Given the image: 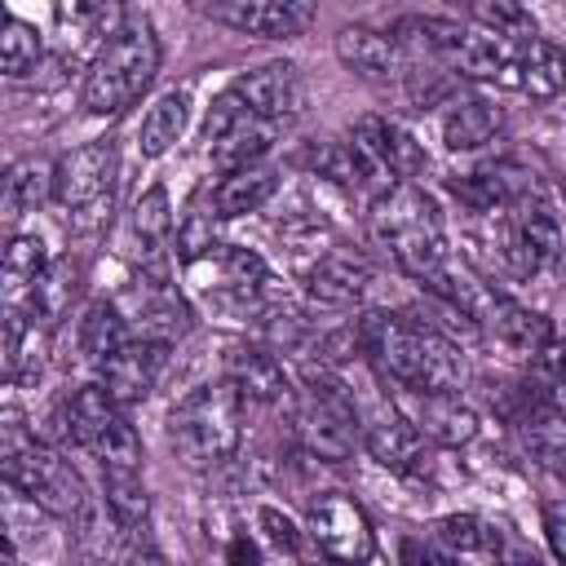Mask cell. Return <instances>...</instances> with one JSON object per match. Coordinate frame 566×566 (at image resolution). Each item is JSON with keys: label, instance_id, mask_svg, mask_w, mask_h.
<instances>
[{"label": "cell", "instance_id": "1", "mask_svg": "<svg viewBox=\"0 0 566 566\" xmlns=\"http://www.w3.org/2000/svg\"><path fill=\"white\" fill-rule=\"evenodd\" d=\"M358 332H363V354L402 394H460L464 354L438 323L416 314H367Z\"/></svg>", "mask_w": 566, "mask_h": 566}, {"label": "cell", "instance_id": "2", "mask_svg": "<svg viewBox=\"0 0 566 566\" xmlns=\"http://www.w3.org/2000/svg\"><path fill=\"white\" fill-rule=\"evenodd\" d=\"M367 226H371V239L398 261V270L420 283H429L451 261L438 203L416 181H398L385 195H376Z\"/></svg>", "mask_w": 566, "mask_h": 566}, {"label": "cell", "instance_id": "3", "mask_svg": "<svg viewBox=\"0 0 566 566\" xmlns=\"http://www.w3.org/2000/svg\"><path fill=\"white\" fill-rule=\"evenodd\" d=\"M159 71V35L146 18H124L97 49L84 75V111L88 115H124Z\"/></svg>", "mask_w": 566, "mask_h": 566}, {"label": "cell", "instance_id": "4", "mask_svg": "<svg viewBox=\"0 0 566 566\" xmlns=\"http://www.w3.org/2000/svg\"><path fill=\"white\" fill-rule=\"evenodd\" d=\"M243 438V398L230 380L190 389L168 416V442L181 464L217 469L239 451Z\"/></svg>", "mask_w": 566, "mask_h": 566}, {"label": "cell", "instance_id": "5", "mask_svg": "<svg viewBox=\"0 0 566 566\" xmlns=\"http://www.w3.org/2000/svg\"><path fill=\"white\" fill-rule=\"evenodd\" d=\"M4 482H9V491L27 495L35 509H44L53 517H84L88 513L84 478L71 469V460H62L57 451L27 438L13 407L4 411Z\"/></svg>", "mask_w": 566, "mask_h": 566}, {"label": "cell", "instance_id": "6", "mask_svg": "<svg viewBox=\"0 0 566 566\" xmlns=\"http://www.w3.org/2000/svg\"><path fill=\"white\" fill-rule=\"evenodd\" d=\"M292 424H296V438L310 455L327 460V464H340L354 455V447L363 442V424H358V411H354V398L340 380L332 376H310L305 389L296 394L292 402Z\"/></svg>", "mask_w": 566, "mask_h": 566}, {"label": "cell", "instance_id": "7", "mask_svg": "<svg viewBox=\"0 0 566 566\" xmlns=\"http://www.w3.org/2000/svg\"><path fill=\"white\" fill-rule=\"evenodd\" d=\"M566 248V230H562V217L548 199H522L513 203L509 212H500V252L509 261L513 274L531 279V274H544Z\"/></svg>", "mask_w": 566, "mask_h": 566}, {"label": "cell", "instance_id": "8", "mask_svg": "<svg viewBox=\"0 0 566 566\" xmlns=\"http://www.w3.org/2000/svg\"><path fill=\"white\" fill-rule=\"evenodd\" d=\"M274 133L279 124L252 115L234 88H226L212 106H208V119H203V142H208V155L221 172H239V168H252L265 159V150L274 146Z\"/></svg>", "mask_w": 566, "mask_h": 566}, {"label": "cell", "instance_id": "9", "mask_svg": "<svg viewBox=\"0 0 566 566\" xmlns=\"http://www.w3.org/2000/svg\"><path fill=\"white\" fill-rule=\"evenodd\" d=\"M115 305H119V314L128 318L133 340H159V345H172V340L186 336V327H190L186 301H181L177 287L168 283V270H164V265H146V270H137V283H133Z\"/></svg>", "mask_w": 566, "mask_h": 566}, {"label": "cell", "instance_id": "10", "mask_svg": "<svg viewBox=\"0 0 566 566\" xmlns=\"http://www.w3.org/2000/svg\"><path fill=\"white\" fill-rule=\"evenodd\" d=\"M115 172H119V159H115V142H88L71 155H62L53 164V199L84 217V212H97L102 203L111 208V195H115Z\"/></svg>", "mask_w": 566, "mask_h": 566}, {"label": "cell", "instance_id": "11", "mask_svg": "<svg viewBox=\"0 0 566 566\" xmlns=\"http://www.w3.org/2000/svg\"><path fill=\"white\" fill-rule=\"evenodd\" d=\"M310 539L327 553V562H345V566H363L376 553V535L363 504L340 491H323L310 504Z\"/></svg>", "mask_w": 566, "mask_h": 566}, {"label": "cell", "instance_id": "12", "mask_svg": "<svg viewBox=\"0 0 566 566\" xmlns=\"http://www.w3.org/2000/svg\"><path fill=\"white\" fill-rule=\"evenodd\" d=\"M199 13L239 35H261V40H296L318 18V9L305 0H217L203 4Z\"/></svg>", "mask_w": 566, "mask_h": 566}, {"label": "cell", "instance_id": "13", "mask_svg": "<svg viewBox=\"0 0 566 566\" xmlns=\"http://www.w3.org/2000/svg\"><path fill=\"white\" fill-rule=\"evenodd\" d=\"M363 447L394 473H416L424 464V433L407 420V411L389 398H376L363 416Z\"/></svg>", "mask_w": 566, "mask_h": 566}, {"label": "cell", "instance_id": "14", "mask_svg": "<svg viewBox=\"0 0 566 566\" xmlns=\"http://www.w3.org/2000/svg\"><path fill=\"white\" fill-rule=\"evenodd\" d=\"M451 195L473 208V212H509L513 203L535 195V172L522 168L517 159H495V164H478L460 177H451Z\"/></svg>", "mask_w": 566, "mask_h": 566}, {"label": "cell", "instance_id": "15", "mask_svg": "<svg viewBox=\"0 0 566 566\" xmlns=\"http://www.w3.org/2000/svg\"><path fill=\"white\" fill-rule=\"evenodd\" d=\"M164 363H168V345H159V340H128L119 354H111L97 367V385L111 394L115 407H137L159 385Z\"/></svg>", "mask_w": 566, "mask_h": 566}, {"label": "cell", "instance_id": "16", "mask_svg": "<svg viewBox=\"0 0 566 566\" xmlns=\"http://www.w3.org/2000/svg\"><path fill=\"white\" fill-rule=\"evenodd\" d=\"M230 88L239 93V102L252 115H261L270 124H283V119L301 115V106H305V80L292 62H265L256 71H243Z\"/></svg>", "mask_w": 566, "mask_h": 566}, {"label": "cell", "instance_id": "17", "mask_svg": "<svg viewBox=\"0 0 566 566\" xmlns=\"http://www.w3.org/2000/svg\"><path fill=\"white\" fill-rule=\"evenodd\" d=\"M407 411V420L442 447H464L478 438V411L460 398V394H402L398 402Z\"/></svg>", "mask_w": 566, "mask_h": 566}, {"label": "cell", "instance_id": "18", "mask_svg": "<svg viewBox=\"0 0 566 566\" xmlns=\"http://www.w3.org/2000/svg\"><path fill=\"white\" fill-rule=\"evenodd\" d=\"M336 57L371 84H389V80L407 75V53L394 44V35H380L371 27H340L336 31Z\"/></svg>", "mask_w": 566, "mask_h": 566}, {"label": "cell", "instance_id": "19", "mask_svg": "<svg viewBox=\"0 0 566 566\" xmlns=\"http://www.w3.org/2000/svg\"><path fill=\"white\" fill-rule=\"evenodd\" d=\"M221 367H226L221 380H230L243 402H279V398H287V371H283V363H279L270 349H261V345L234 340V345L226 349Z\"/></svg>", "mask_w": 566, "mask_h": 566}, {"label": "cell", "instance_id": "20", "mask_svg": "<svg viewBox=\"0 0 566 566\" xmlns=\"http://www.w3.org/2000/svg\"><path fill=\"white\" fill-rule=\"evenodd\" d=\"M371 287V265L354 252H327L305 270V292L323 305H354Z\"/></svg>", "mask_w": 566, "mask_h": 566}, {"label": "cell", "instance_id": "21", "mask_svg": "<svg viewBox=\"0 0 566 566\" xmlns=\"http://www.w3.org/2000/svg\"><path fill=\"white\" fill-rule=\"evenodd\" d=\"M504 115L500 106H491L486 97L478 93H460L447 102V115H442V146L455 150V155H473L482 150L486 142H495Z\"/></svg>", "mask_w": 566, "mask_h": 566}, {"label": "cell", "instance_id": "22", "mask_svg": "<svg viewBox=\"0 0 566 566\" xmlns=\"http://www.w3.org/2000/svg\"><path fill=\"white\" fill-rule=\"evenodd\" d=\"M119 420H124V407H115L102 385L75 389V394L66 398V407H62V429H66V438H71L75 447H84V451H97V447L111 438V429H115Z\"/></svg>", "mask_w": 566, "mask_h": 566}, {"label": "cell", "instance_id": "23", "mask_svg": "<svg viewBox=\"0 0 566 566\" xmlns=\"http://www.w3.org/2000/svg\"><path fill=\"white\" fill-rule=\"evenodd\" d=\"M274 195H279V172L265 168V164H252V168L226 172V177L217 181V190L208 195V208L226 221V217H243V212L265 208Z\"/></svg>", "mask_w": 566, "mask_h": 566}, {"label": "cell", "instance_id": "24", "mask_svg": "<svg viewBox=\"0 0 566 566\" xmlns=\"http://www.w3.org/2000/svg\"><path fill=\"white\" fill-rule=\"evenodd\" d=\"M128 340H133V327H128V318L119 314L115 301H93V305L80 314V323H75V345H80L84 363H93V367H102V363H106L111 354H119Z\"/></svg>", "mask_w": 566, "mask_h": 566}, {"label": "cell", "instance_id": "25", "mask_svg": "<svg viewBox=\"0 0 566 566\" xmlns=\"http://www.w3.org/2000/svg\"><path fill=\"white\" fill-rule=\"evenodd\" d=\"M513 88L535 97V102H548V97L566 93V53L544 35L526 40L517 49V84Z\"/></svg>", "mask_w": 566, "mask_h": 566}, {"label": "cell", "instance_id": "26", "mask_svg": "<svg viewBox=\"0 0 566 566\" xmlns=\"http://www.w3.org/2000/svg\"><path fill=\"white\" fill-rule=\"evenodd\" d=\"M49 270V252L40 234H9L4 243V310L31 314V287Z\"/></svg>", "mask_w": 566, "mask_h": 566}, {"label": "cell", "instance_id": "27", "mask_svg": "<svg viewBox=\"0 0 566 566\" xmlns=\"http://www.w3.org/2000/svg\"><path fill=\"white\" fill-rule=\"evenodd\" d=\"M482 327H491L495 340H504L509 349L531 354V358H535V354L544 349V340L553 336V323H548L539 310H526V305H517V301H509V296H500V292H495L491 314H486Z\"/></svg>", "mask_w": 566, "mask_h": 566}, {"label": "cell", "instance_id": "28", "mask_svg": "<svg viewBox=\"0 0 566 566\" xmlns=\"http://www.w3.org/2000/svg\"><path fill=\"white\" fill-rule=\"evenodd\" d=\"M128 234H133L142 261H155V256L164 252V243H168V234H172V208H168V190H164V186H150V190L133 203V212H128Z\"/></svg>", "mask_w": 566, "mask_h": 566}, {"label": "cell", "instance_id": "29", "mask_svg": "<svg viewBox=\"0 0 566 566\" xmlns=\"http://www.w3.org/2000/svg\"><path fill=\"white\" fill-rule=\"evenodd\" d=\"M53 195V168L44 159H18L9 164L4 172V217H22V212H35L44 199Z\"/></svg>", "mask_w": 566, "mask_h": 566}, {"label": "cell", "instance_id": "30", "mask_svg": "<svg viewBox=\"0 0 566 566\" xmlns=\"http://www.w3.org/2000/svg\"><path fill=\"white\" fill-rule=\"evenodd\" d=\"M102 491H106V509H111V522L133 531L146 522L150 513V495H146V482H142V469H102Z\"/></svg>", "mask_w": 566, "mask_h": 566}, {"label": "cell", "instance_id": "31", "mask_svg": "<svg viewBox=\"0 0 566 566\" xmlns=\"http://www.w3.org/2000/svg\"><path fill=\"white\" fill-rule=\"evenodd\" d=\"M531 385H535V398L544 402V411L566 420V332H553L544 340V349L531 358Z\"/></svg>", "mask_w": 566, "mask_h": 566}, {"label": "cell", "instance_id": "32", "mask_svg": "<svg viewBox=\"0 0 566 566\" xmlns=\"http://www.w3.org/2000/svg\"><path fill=\"white\" fill-rule=\"evenodd\" d=\"M186 93L181 88H172V93H164L150 111H146V119H142V155L146 159H159L164 150H172V142L186 133Z\"/></svg>", "mask_w": 566, "mask_h": 566}, {"label": "cell", "instance_id": "33", "mask_svg": "<svg viewBox=\"0 0 566 566\" xmlns=\"http://www.w3.org/2000/svg\"><path fill=\"white\" fill-rule=\"evenodd\" d=\"M44 57V40L31 22H22L18 13H4V27H0V71L9 80H22L35 71V62Z\"/></svg>", "mask_w": 566, "mask_h": 566}, {"label": "cell", "instance_id": "34", "mask_svg": "<svg viewBox=\"0 0 566 566\" xmlns=\"http://www.w3.org/2000/svg\"><path fill=\"white\" fill-rule=\"evenodd\" d=\"M305 168L332 186H345V190H358L363 186V168L349 150V142H314L305 150Z\"/></svg>", "mask_w": 566, "mask_h": 566}, {"label": "cell", "instance_id": "35", "mask_svg": "<svg viewBox=\"0 0 566 566\" xmlns=\"http://www.w3.org/2000/svg\"><path fill=\"white\" fill-rule=\"evenodd\" d=\"M469 18H473V22H482V31L500 35V40H513V44L535 40V18H531V9H522V4H509V0L473 4V9H469Z\"/></svg>", "mask_w": 566, "mask_h": 566}, {"label": "cell", "instance_id": "36", "mask_svg": "<svg viewBox=\"0 0 566 566\" xmlns=\"http://www.w3.org/2000/svg\"><path fill=\"white\" fill-rule=\"evenodd\" d=\"M71 296H75V270H71V261H49V270L31 287V314L57 318Z\"/></svg>", "mask_w": 566, "mask_h": 566}, {"label": "cell", "instance_id": "37", "mask_svg": "<svg viewBox=\"0 0 566 566\" xmlns=\"http://www.w3.org/2000/svg\"><path fill=\"white\" fill-rule=\"evenodd\" d=\"M482 548L491 553L495 566H544L539 553H535L517 531H509V526H500V522H482Z\"/></svg>", "mask_w": 566, "mask_h": 566}, {"label": "cell", "instance_id": "38", "mask_svg": "<svg viewBox=\"0 0 566 566\" xmlns=\"http://www.w3.org/2000/svg\"><path fill=\"white\" fill-rule=\"evenodd\" d=\"M433 531H438V544H442V548H460V553L482 548V522H478L473 513H451V517H442Z\"/></svg>", "mask_w": 566, "mask_h": 566}, {"label": "cell", "instance_id": "39", "mask_svg": "<svg viewBox=\"0 0 566 566\" xmlns=\"http://www.w3.org/2000/svg\"><path fill=\"white\" fill-rule=\"evenodd\" d=\"M256 522L265 526V535H270V544H274V548H283V553H301V531H296V522H292V517H283L279 509H261V513H256Z\"/></svg>", "mask_w": 566, "mask_h": 566}, {"label": "cell", "instance_id": "40", "mask_svg": "<svg viewBox=\"0 0 566 566\" xmlns=\"http://www.w3.org/2000/svg\"><path fill=\"white\" fill-rule=\"evenodd\" d=\"M398 562L402 566H455V557L442 553V544H433V539H402Z\"/></svg>", "mask_w": 566, "mask_h": 566}, {"label": "cell", "instance_id": "41", "mask_svg": "<svg viewBox=\"0 0 566 566\" xmlns=\"http://www.w3.org/2000/svg\"><path fill=\"white\" fill-rule=\"evenodd\" d=\"M544 535L553 557L566 566V504H544Z\"/></svg>", "mask_w": 566, "mask_h": 566}, {"label": "cell", "instance_id": "42", "mask_svg": "<svg viewBox=\"0 0 566 566\" xmlns=\"http://www.w3.org/2000/svg\"><path fill=\"white\" fill-rule=\"evenodd\" d=\"M226 566H261L256 544H252L248 535H234V539H230V548H226Z\"/></svg>", "mask_w": 566, "mask_h": 566}, {"label": "cell", "instance_id": "43", "mask_svg": "<svg viewBox=\"0 0 566 566\" xmlns=\"http://www.w3.org/2000/svg\"><path fill=\"white\" fill-rule=\"evenodd\" d=\"M119 566H168V562H164V553H155V548H133Z\"/></svg>", "mask_w": 566, "mask_h": 566}, {"label": "cell", "instance_id": "44", "mask_svg": "<svg viewBox=\"0 0 566 566\" xmlns=\"http://www.w3.org/2000/svg\"><path fill=\"white\" fill-rule=\"evenodd\" d=\"M327 566H345V562H327Z\"/></svg>", "mask_w": 566, "mask_h": 566}]
</instances>
